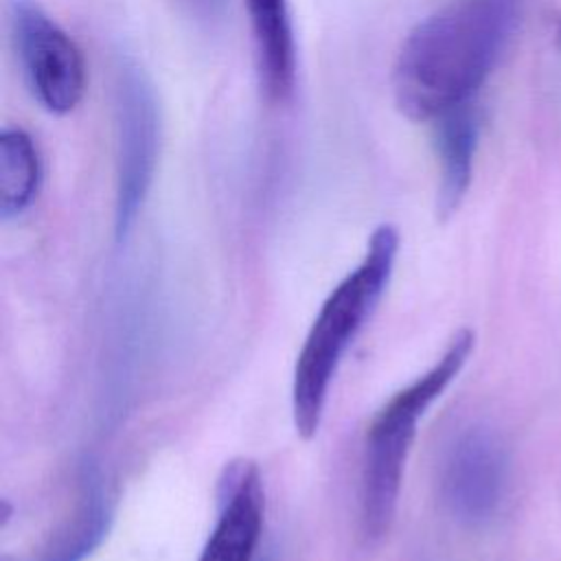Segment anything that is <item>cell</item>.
<instances>
[{
  "label": "cell",
  "instance_id": "cell-1",
  "mask_svg": "<svg viewBox=\"0 0 561 561\" xmlns=\"http://www.w3.org/2000/svg\"><path fill=\"white\" fill-rule=\"evenodd\" d=\"M517 24L515 0H460L421 20L392 68L394 103L412 121H436L473 103Z\"/></svg>",
  "mask_w": 561,
  "mask_h": 561
},
{
  "label": "cell",
  "instance_id": "cell-12",
  "mask_svg": "<svg viewBox=\"0 0 561 561\" xmlns=\"http://www.w3.org/2000/svg\"><path fill=\"white\" fill-rule=\"evenodd\" d=\"M197 22L215 24L226 15L228 0H178Z\"/></svg>",
  "mask_w": 561,
  "mask_h": 561
},
{
  "label": "cell",
  "instance_id": "cell-4",
  "mask_svg": "<svg viewBox=\"0 0 561 561\" xmlns=\"http://www.w3.org/2000/svg\"><path fill=\"white\" fill-rule=\"evenodd\" d=\"M162 142V114L147 70L131 57L114 68V232L125 239L134 228L156 178Z\"/></svg>",
  "mask_w": 561,
  "mask_h": 561
},
{
  "label": "cell",
  "instance_id": "cell-8",
  "mask_svg": "<svg viewBox=\"0 0 561 561\" xmlns=\"http://www.w3.org/2000/svg\"><path fill=\"white\" fill-rule=\"evenodd\" d=\"M250 18L256 75L270 101H287L296 83V33L287 0H243Z\"/></svg>",
  "mask_w": 561,
  "mask_h": 561
},
{
  "label": "cell",
  "instance_id": "cell-3",
  "mask_svg": "<svg viewBox=\"0 0 561 561\" xmlns=\"http://www.w3.org/2000/svg\"><path fill=\"white\" fill-rule=\"evenodd\" d=\"M471 348L473 333L460 329L436 364L397 390L370 421L362 467V526L368 539H381L390 530L416 425L458 377Z\"/></svg>",
  "mask_w": 561,
  "mask_h": 561
},
{
  "label": "cell",
  "instance_id": "cell-2",
  "mask_svg": "<svg viewBox=\"0 0 561 561\" xmlns=\"http://www.w3.org/2000/svg\"><path fill=\"white\" fill-rule=\"evenodd\" d=\"M399 232L390 224L373 230L362 261L331 289L298 351L291 375L294 427L316 436L331 381L364 322L377 307L394 270Z\"/></svg>",
  "mask_w": 561,
  "mask_h": 561
},
{
  "label": "cell",
  "instance_id": "cell-6",
  "mask_svg": "<svg viewBox=\"0 0 561 561\" xmlns=\"http://www.w3.org/2000/svg\"><path fill=\"white\" fill-rule=\"evenodd\" d=\"M506 480V458L497 438L482 427L462 432L443 465V500L449 513L480 526L497 511Z\"/></svg>",
  "mask_w": 561,
  "mask_h": 561
},
{
  "label": "cell",
  "instance_id": "cell-10",
  "mask_svg": "<svg viewBox=\"0 0 561 561\" xmlns=\"http://www.w3.org/2000/svg\"><path fill=\"white\" fill-rule=\"evenodd\" d=\"M110 522L112 506L103 482L94 469H85L75 515L37 561H85L107 537Z\"/></svg>",
  "mask_w": 561,
  "mask_h": 561
},
{
  "label": "cell",
  "instance_id": "cell-7",
  "mask_svg": "<svg viewBox=\"0 0 561 561\" xmlns=\"http://www.w3.org/2000/svg\"><path fill=\"white\" fill-rule=\"evenodd\" d=\"M265 493L252 462L226 469L219 482L217 522L197 561H254L261 541Z\"/></svg>",
  "mask_w": 561,
  "mask_h": 561
},
{
  "label": "cell",
  "instance_id": "cell-5",
  "mask_svg": "<svg viewBox=\"0 0 561 561\" xmlns=\"http://www.w3.org/2000/svg\"><path fill=\"white\" fill-rule=\"evenodd\" d=\"M9 33L39 107L55 116L70 114L85 92V64L75 39L35 0L9 2Z\"/></svg>",
  "mask_w": 561,
  "mask_h": 561
},
{
  "label": "cell",
  "instance_id": "cell-11",
  "mask_svg": "<svg viewBox=\"0 0 561 561\" xmlns=\"http://www.w3.org/2000/svg\"><path fill=\"white\" fill-rule=\"evenodd\" d=\"M42 184V156L33 136L22 127L0 134V215L20 217L31 208Z\"/></svg>",
  "mask_w": 561,
  "mask_h": 561
},
{
  "label": "cell",
  "instance_id": "cell-9",
  "mask_svg": "<svg viewBox=\"0 0 561 561\" xmlns=\"http://www.w3.org/2000/svg\"><path fill=\"white\" fill-rule=\"evenodd\" d=\"M436 125V153L440 164L438 182V208L443 215H449L458 208L467 195L473 158L480 138V116L473 103L456 107L440 118Z\"/></svg>",
  "mask_w": 561,
  "mask_h": 561
}]
</instances>
